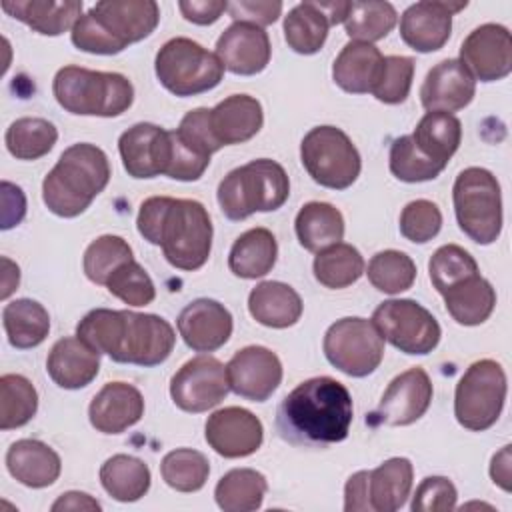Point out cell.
<instances>
[{
	"label": "cell",
	"instance_id": "6da1fadb",
	"mask_svg": "<svg viewBox=\"0 0 512 512\" xmlns=\"http://www.w3.org/2000/svg\"><path fill=\"white\" fill-rule=\"evenodd\" d=\"M352 412L348 388L330 376H316L300 382L282 398L276 410V430L294 446L324 448L346 440Z\"/></svg>",
	"mask_w": 512,
	"mask_h": 512
},
{
	"label": "cell",
	"instance_id": "7a4b0ae2",
	"mask_svg": "<svg viewBox=\"0 0 512 512\" xmlns=\"http://www.w3.org/2000/svg\"><path fill=\"white\" fill-rule=\"evenodd\" d=\"M76 336L114 362L144 368L162 364L176 342L174 328L164 318L110 308L90 310L78 322Z\"/></svg>",
	"mask_w": 512,
	"mask_h": 512
},
{
	"label": "cell",
	"instance_id": "3957f363",
	"mask_svg": "<svg viewBox=\"0 0 512 512\" xmlns=\"http://www.w3.org/2000/svg\"><path fill=\"white\" fill-rule=\"evenodd\" d=\"M136 228L144 240L160 246L168 264L178 270H198L212 250L208 210L186 198L152 196L140 204Z\"/></svg>",
	"mask_w": 512,
	"mask_h": 512
},
{
	"label": "cell",
	"instance_id": "277c9868",
	"mask_svg": "<svg viewBox=\"0 0 512 512\" xmlns=\"http://www.w3.org/2000/svg\"><path fill=\"white\" fill-rule=\"evenodd\" d=\"M158 22L160 8L154 0H104L78 18L70 38L82 52L112 56L148 38Z\"/></svg>",
	"mask_w": 512,
	"mask_h": 512
},
{
	"label": "cell",
	"instance_id": "5b68a950",
	"mask_svg": "<svg viewBox=\"0 0 512 512\" xmlns=\"http://www.w3.org/2000/svg\"><path fill=\"white\" fill-rule=\"evenodd\" d=\"M110 180L108 156L102 148L78 142L68 146L42 182L46 208L60 218L80 216Z\"/></svg>",
	"mask_w": 512,
	"mask_h": 512
},
{
	"label": "cell",
	"instance_id": "8992f818",
	"mask_svg": "<svg viewBox=\"0 0 512 512\" xmlns=\"http://www.w3.org/2000/svg\"><path fill=\"white\" fill-rule=\"evenodd\" d=\"M52 92L66 112L80 116H120L134 102V86L126 76L80 66L60 68Z\"/></svg>",
	"mask_w": 512,
	"mask_h": 512
},
{
	"label": "cell",
	"instance_id": "52a82bcc",
	"mask_svg": "<svg viewBox=\"0 0 512 512\" xmlns=\"http://www.w3.org/2000/svg\"><path fill=\"white\" fill-rule=\"evenodd\" d=\"M288 194L286 170L270 158H258L228 172L218 184L216 198L228 220H244L254 212L278 210Z\"/></svg>",
	"mask_w": 512,
	"mask_h": 512
},
{
	"label": "cell",
	"instance_id": "ba28073f",
	"mask_svg": "<svg viewBox=\"0 0 512 512\" xmlns=\"http://www.w3.org/2000/svg\"><path fill=\"white\" fill-rule=\"evenodd\" d=\"M460 230L476 244H492L502 230V194L496 176L478 166L462 170L452 188Z\"/></svg>",
	"mask_w": 512,
	"mask_h": 512
},
{
	"label": "cell",
	"instance_id": "9c48e42d",
	"mask_svg": "<svg viewBox=\"0 0 512 512\" xmlns=\"http://www.w3.org/2000/svg\"><path fill=\"white\" fill-rule=\"evenodd\" d=\"M156 78L174 96H196L216 88L224 76L220 58L190 38H172L156 54Z\"/></svg>",
	"mask_w": 512,
	"mask_h": 512
},
{
	"label": "cell",
	"instance_id": "30bf717a",
	"mask_svg": "<svg viewBox=\"0 0 512 512\" xmlns=\"http://www.w3.org/2000/svg\"><path fill=\"white\" fill-rule=\"evenodd\" d=\"M506 390V372L496 360L484 358L470 364L454 392V416L458 424L472 432L494 426L504 408Z\"/></svg>",
	"mask_w": 512,
	"mask_h": 512
},
{
	"label": "cell",
	"instance_id": "8fae6325",
	"mask_svg": "<svg viewBox=\"0 0 512 512\" xmlns=\"http://www.w3.org/2000/svg\"><path fill=\"white\" fill-rule=\"evenodd\" d=\"M300 160L316 184L332 190H346L362 170L360 152L336 126L312 128L302 138Z\"/></svg>",
	"mask_w": 512,
	"mask_h": 512
},
{
	"label": "cell",
	"instance_id": "7c38bea8",
	"mask_svg": "<svg viewBox=\"0 0 512 512\" xmlns=\"http://www.w3.org/2000/svg\"><path fill=\"white\" fill-rule=\"evenodd\" d=\"M322 348L334 368L354 378L372 374L384 358V338L372 320L358 316L336 320L326 330Z\"/></svg>",
	"mask_w": 512,
	"mask_h": 512
},
{
	"label": "cell",
	"instance_id": "4fadbf2b",
	"mask_svg": "<svg viewBox=\"0 0 512 512\" xmlns=\"http://www.w3.org/2000/svg\"><path fill=\"white\" fill-rule=\"evenodd\" d=\"M372 324L384 340L404 354H430L442 336L438 320L422 304L408 298L382 302L372 314Z\"/></svg>",
	"mask_w": 512,
	"mask_h": 512
},
{
	"label": "cell",
	"instance_id": "5bb4252c",
	"mask_svg": "<svg viewBox=\"0 0 512 512\" xmlns=\"http://www.w3.org/2000/svg\"><path fill=\"white\" fill-rule=\"evenodd\" d=\"M230 392L226 366L208 354H200L180 366L170 380L172 402L184 412H206L218 406Z\"/></svg>",
	"mask_w": 512,
	"mask_h": 512
},
{
	"label": "cell",
	"instance_id": "9a60e30c",
	"mask_svg": "<svg viewBox=\"0 0 512 512\" xmlns=\"http://www.w3.org/2000/svg\"><path fill=\"white\" fill-rule=\"evenodd\" d=\"M460 62L480 82H496L512 72V38L502 24L474 28L460 46Z\"/></svg>",
	"mask_w": 512,
	"mask_h": 512
},
{
	"label": "cell",
	"instance_id": "2e32d148",
	"mask_svg": "<svg viewBox=\"0 0 512 512\" xmlns=\"http://www.w3.org/2000/svg\"><path fill=\"white\" fill-rule=\"evenodd\" d=\"M432 382L426 370L410 368L398 374L384 390L378 408L372 412L376 424L408 426L420 420L432 402Z\"/></svg>",
	"mask_w": 512,
	"mask_h": 512
},
{
	"label": "cell",
	"instance_id": "e0dca14e",
	"mask_svg": "<svg viewBox=\"0 0 512 512\" xmlns=\"http://www.w3.org/2000/svg\"><path fill=\"white\" fill-rule=\"evenodd\" d=\"M230 390L246 400H268L282 382L280 358L264 346H246L226 364Z\"/></svg>",
	"mask_w": 512,
	"mask_h": 512
},
{
	"label": "cell",
	"instance_id": "ac0fdd59",
	"mask_svg": "<svg viewBox=\"0 0 512 512\" xmlns=\"http://www.w3.org/2000/svg\"><path fill=\"white\" fill-rule=\"evenodd\" d=\"M468 2L422 0L408 6L400 16V36L416 52L428 54L440 50L452 30V16L464 10Z\"/></svg>",
	"mask_w": 512,
	"mask_h": 512
},
{
	"label": "cell",
	"instance_id": "d6986e66",
	"mask_svg": "<svg viewBox=\"0 0 512 512\" xmlns=\"http://www.w3.org/2000/svg\"><path fill=\"white\" fill-rule=\"evenodd\" d=\"M204 438L216 454L224 458H244L262 446L264 428L250 410L228 406L208 416Z\"/></svg>",
	"mask_w": 512,
	"mask_h": 512
},
{
	"label": "cell",
	"instance_id": "ffe728a7",
	"mask_svg": "<svg viewBox=\"0 0 512 512\" xmlns=\"http://www.w3.org/2000/svg\"><path fill=\"white\" fill-rule=\"evenodd\" d=\"M118 150L124 170L132 178H154L164 174L170 164V130L140 122L122 132Z\"/></svg>",
	"mask_w": 512,
	"mask_h": 512
},
{
	"label": "cell",
	"instance_id": "44dd1931",
	"mask_svg": "<svg viewBox=\"0 0 512 512\" xmlns=\"http://www.w3.org/2000/svg\"><path fill=\"white\" fill-rule=\"evenodd\" d=\"M178 332L194 352H214L232 336V314L224 304L198 298L182 308L176 320Z\"/></svg>",
	"mask_w": 512,
	"mask_h": 512
},
{
	"label": "cell",
	"instance_id": "7402d4cb",
	"mask_svg": "<svg viewBox=\"0 0 512 512\" xmlns=\"http://www.w3.org/2000/svg\"><path fill=\"white\" fill-rule=\"evenodd\" d=\"M270 38L264 28L234 22L216 40V56L224 70L240 76H254L270 62Z\"/></svg>",
	"mask_w": 512,
	"mask_h": 512
},
{
	"label": "cell",
	"instance_id": "603a6c76",
	"mask_svg": "<svg viewBox=\"0 0 512 512\" xmlns=\"http://www.w3.org/2000/svg\"><path fill=\"white\" fill-rule=\"evenodd\" d=\"M476 94V80L456 58L438 62L420 86V102L428 112H456L466 108Z\"/></svg>",
	"mask_w": 512,
	"mask_h": 512
},
{
	"label": "cell",
	"instance_id": "cb8c5ba5",
	"mask_svg": "<svg viewBox=\"0 0 512 512\" xmlns=\"http://www.w3.org/2000/svg\"><path fill=\"white\" fill-rule=\"evenodd\" d=\"M144 416V398L126 382H108L88 406L90 424L102 434H120Z\"/></svg>",
	"mask_w": 512,
	"mask_h": 512
},
{
	"label": "cell",
	"instance_id": "d4e9b609",
	"mask_svg": "<svg viewBox=\"0 0 512 512\" xmlns=\"http://www.w3.org/2000/svg\"><path fill=\"white\" fill-rule=\"evenodd\" d=\"M264 124L262 104L248 94H232L210 108V128L220 146L254 138Z\"/></svg>",
	"mask_w": 512,
	"mask_h": 512
},
{
	"label": "cell",
	"instance_id": "484cf974",
	"mask_svg": "<svg viewBox=\"0 0 512 512\" xmlns=\"http://www.w3.org/2000/svg\"><path fill=\"white\" fill-rule=\"evenodd\" d=\"M48 376L64 390L88 386L100 370V354L78 336L60 338L46 360Z\"/></svg>",
	"mask_w": 512,
	"mask_h": 512
},
{
	"label": "cell",
	"instance_id": "4316f807",
	"mask_svg": "<svg viewBox=\"0 0 512 512\" xmlns=\"http://www.w3.org/2000/svg\"><path fill=\"white\" fill-rule=\"evenodd\" d=\"M6 468L12 478L28 488H46L60 476V456L34 438L16 440L6 452Z\"/></svg>",
	"mask_w": 512,
	"mask_h": 512
},
{
	"label": "cell",
	"instance_id": "83f0119b",
	"mask_svg": "<svg viewBox=\"0 0 512 512\" xmlns=\"http://www.w3.org/2000/svg\"><path fill=\"white\" fill-rule=\"evenodd\" d=\"M2 10L44 36H60L72 30L82 16L78 0H4Z\"/></svg>",
	"mask_w": 512,
	"mask_h": 512
},
{
	"label": "cell",
	"instance_id": "f1b7e54d",
	"mask_svg": "<svg viewBox=\"0 0 512 512\" xmlns=\"http://www.w3.org/2000/svg\"><path fill=\"white\" fill-rule=\"evenodd\" d=\"M302 300L298 292L276 280H266L256 284L248 294V310L252 318L268 328H288L294 326L302 316Z\"/></svg>",
	"mask_w": 512,
	"mask_h": 512
},
{
	"label": "cell",
	"instance_id": "f546056e",
	"mask_svg": "<svg viewBox=\"0 0 512 512\" xmlns=\"http://www.w3.org/2000/svg\"><path fill=\"white\" fill-rule=\"evenodd\" d=\"M382 52L368 42H348L332 64L334 82L350 94L372 92L382 66Z\"/></svg>",
	"mask_w": 512,
	"mask_h": 512
},
{
	"label": "cell",
	"instance_id": "4dcf8cb0",
	"mask_svg": "<svg viewBox=\"0 0 512 512\" xmlns=\"http://www.w3.org/2000/svg\"><path fill=\"white\" fill-rule=\"evenodd\" d=\"M448 314L462 326L486 322L496 306V290L478 274H472L442 292Z\"/></svg>",
	"mask_w": 512,
	"mask_h": 512
},
{
	"label": "cell",
	"instance_id": "1f68e13d",
	"mask_svg": "<svg viewBox=\"0 0 512 512\" xmlns=\"http://www.w3.org/2000/svg\"><path fill=\"white\" fill-rule=\"evenodd\" d=\"M278 256V244L268 228H250L240 234L228 254V268L234 276L254 280L266 276Z\"/></svg>",
	"mask_w": 512,
	"mask_h": 512
},
{
	"label": "cell",
	"instance_id": "d6a6232c",
	"mask_svg": "<svg viewBox=\"0 0 512 512\" xmlns=\"http://www.w3.org/2000/svg\"><path fill=\"white\" fill-rule=\"evenodd\" d=\"M414 468L408 458H388L368 470V500L376 512H394L404 506L412 490Z\"/></svg>",
	"mask_w": 512,
	"mask_h": 512
},
{
	"label": "cell",
	"instance_id": "836d02e7",
	"mask_svg": "<svg viewBox=\"0 0 512 512\" xmlns=\"http://www.w3.org/2000/svg\"><path fill=\"white\" fill-rule=\"evenodd\" d=\"M298 242L308 252H320L344 238V216L328 202H308L294 220Z\"/></svg>",
	"mask_w": 512,
	"mask_h": 512
},
{
	"label": "cell",
	"instance_id": "e575fe53",
	"mask_svg": "<svg viewBox=\"0 0 512 512\" xmlns=\"http://www.w3.org/2000/svg\"><path fill=\"white\" fill-rule=\"evenodd\" d=\"M410 138L426 158L446 166L460 146L462 124L454 114L426 112Z\"/></svg>",
	"mask_w": 512,
	"mask_h": 512
},
{
	"label": "cell",
	"instance_id": "d590c367",
	"mask_svg": "<svg viewBox=\"0 0 512 512\" xmlns=\"http://www.w3.org/2000/svg\"><path fill=\"white\" fill-rule=\"evenodd\" d=\"M2 324L8 342L14 348L26 350L42 344L50 332L48 310L30 298H18L4 306Z\"/></svg>",
	"mask_w": 512,
	"mask_h": 512
},
{
	"label": "cell",
	"instance_id": "8d00e7d4",
	"mask_svg": "<svg viewBox=\"0 0 512 512\" xmlns=\"http://www.w3.org/2000/svg\"><path fill=\"white\" fill-rule=\"evenodd\" d=\"M102 488L118 502H136L150 488V468L136 456L114 454L100 468Z\"/></svg>",
	"mask_w": 512,
	"mask_h": 512
},
{
	"label": "cell",
	"instance_id": "74e56055",
	"mask_svg": "<svg viewBox=\"0 0 512 512\" xmlns=\"http://www.w3.org/2000/svg\"><path fill=\"white\" fill-rule=\"evenodd\" d=\"M266 490L264 474L252 468H234L218 480L214 498L224 512H252L262 506Z\"/></svg>",
	"mask_w": 512,
	"mask_h": 512
},
{
	"label": "cell",
	"instance_id": "f35d334b",
	"mask_svg": "<svg viewBox=\"0 0 512 512\" xmlns=\"http://www.w3.org/2000/svg\"><path fill=\"white\" fill-rule=\"evenodd\" d=\"M330 22L316 2L296 4L284 18L286 44L298 54H316L328 38Z\"/></svg>",
	"mask_w": 512,
	"mask_h": 512
},
{
	"label": "cell",
	"instance_id": "ab89813d",
	"mask_svg": "<svg viewBox=\"0 0 512 512\" xmlns=\"http://www.w3.org/2000/svg\"><path fill=\"white\" fill-rule=\"evenodd\" d=\"M312 270L322 286L340 290L354 284L364 274V258L352 244L338 242L316 252Z\"/></svg>",
	"mask_w": 512,
	"mask_h": 512
},
{
	"label": "cell",
	"instance_id": "60d3db41",
	"mask_svg": "<svg viewBox=\"0 0 512 512\" xmlns=\"http://www.w3.org/2000/svg\"><path fill=\"white\" fill-rule=\"evenodd\" d=\"M58 140V130L44 118L24 116L14 120L4 136L8 152L18 160H38L46 156Z\"/></svg>",
	"mask_w": 512,
	"mask_h": 512
},
{
	"label": "cell",
	"instance_id": "b9f144b4",
	"mask_svg": "<svg viewBox=\"0 0 512 512\" xmlns=\"http://www.w3.org/2000/svg\"><path fill=\"white\" fill-rule=\"evenodd\" d=\"M398 14L390 2H350V10L346 14L344 30L356 42H376L390 34L396 26Z\"/></svg>",
	"mask_w": 512,
	"mask_h": 512
},
{
	"label": "cell",
	"instance_id": "7bdbcfd3",
	"mask_svg": "<svg viewBox=\"0 0 512 512\" xmlns=\"http://www.w3.org/2000/svg\"><path fill=\"white\" fill-rule=\"evenodd\" d=\"M38 410V394L22 374L0 378V428L12 430L28 424Z\"/></svg>",
	"mask_w": 512,
	"mask_h": 512
},
{
	"label": "cell",
	"instance_id": "ee69618b",
	"mask_svg": "<svg viewBox=\"0 0 512 512\" xmlns=\"http://www.w3.org/2000/svg\"><path fill=\"white\" fill-rule=\"evenodd\" d=\"M366 274L376 290L384 294H400L412 288L416 280V264L400 250H382L370 258Z\"/></svg>",
	"mask_w": 512,
	"mask_h": 512
},
{
	"label": "cell",
	"instance_id": "f6af8a7d",
	"mask_svg": "<svg viewBox=\"0 0 512 512\" xmlns=\"http://www.w3.org/2000/svg\"><path fill=\"white\" fill-rule=\"evenodd\" d=\"M160 474L178 492H198L210 474L208 458L192 448H176L162 458Z\"/></svg>",
	"mask_w": 512,
	"mask_h": 512
},
{
	"label": "cell",
	"instance_id": "bcb514c9",
	"mask_svg": "<svg viewBox=\"0 0 512 512\" xmlns=\"http://www.w3.org/2000/svg\"><path fill=\"white\" fill-rule=\"evenodd\" d=\"M132 248L128 242L120 236L104 234L90 242V246L84 252V274L90 282L106 286L108 278L116 268H120L124 262H130Z\"/></svg>",
	"mask_w": 512,
	"mask_h": 512
},
{
	"label": "cell",
	"instance_id": "7dc6e473",
	"mask_svg": "<svg viewBox=\"0 0 512 512\" xmlns=\"http://www.w3.org/2000/svg\"><path fill=\"white\" fill-rule=\"evenodd\" d=\"M428 272L432 286L442 294L450 286L458 284L460 280L472 274H478L480 270L468 250H464L458 244H444L432 254L428 262Z\"/></svg>",
	"mask_w": 512,
	"mask_h": 512
},
{
	"label": "cell",
	"instance_id": "c3c4849f",
	"mask_svg": "<svg viewBox=\"0 0 512 512\" xmlns=\"http://www.w3.org/2000/svg\"><path fill=\"white\" fill-rule=\"evenodd\" d=\"M390 172L402 182L434 180L446 166L426 158L412 142L410 134L400 136L390 146Z\"/></svg>",
	"mask_w": 512,
	"mask_h": 512
},
{
	"label": "cell",
	"instance_id": "681fc988",
	"mask_svg": "<svg viewBox=\"0 0 512 512\" xmlns=\"http://www.w3.org/2000/svg\"><path fill=\"white\" fill-rule=\"evenodd\" d=\"M414 60L408 56H384L372 96L384 104H402L412 88Z\"/></svg>",
	"mask_w": 512,
	"mask_h": 512
},
{
	"label": "cell",
	"instance_id": "f907efd6",
	"mask_svg": "<svg viewBox=\"0 0 512 512\" xmlns=\"http://www.w3.org/2000/svg\"><path fill=\"white\" fill-rule=\"evenodd\" d=\"M106 288L112 296L128 306H146L156 298L152 278L136 260L124 262L120 268H116L108 278Z\"/></svg>",
	"mask_w": 512,
	"mask_h": 512
},
{
	"label": "cell",
	"instance_id": "816d5d0a",
	"mask_svg": "<svg viewBox=\"0 0 512 512\" xmlns=\"http://www.w3.org/2000/svg\"><path fill=\"white\" fill-rule=\"evenodd\" d=\"M442 228V212L430 200H412L400 214V234L414 242L424 244L432 240Z\"/></svg>",
	"mask_w": 512,
	"mask_h": 512
},
{
	"label": "cell",
	"instance_id": "f5cc1de1",
	"mask_svg": "<svg viewBox=\"0 0 512 512\" xmlns=\"http://www.w3.org/2000/svg\"><path fill=\"white\" fill-rule=\"evenodd\" d=\"M456 486L446 476H428L424 478L414 496H412V512H448L456 508Z\"/></svg>",
	"mask_w": 512,
	"mask_h": 512
},
{
	"label": "cell",
	"instance_id": "db71d44e",
	"mask_svg": "<svg viewBox=\"0 0 512 512\" xmlns=\"http://www.w3.org/2000/svg\"><path fill=\"white\" fill-rule=\"evenodd\" d=\"M176 134L188 148L204 156H212L222 148L210 128V108H196L186 112L180 120V126L176 128Z\"/></svg>",
	"mask_w": 512,
	"mask_h": 512
},
{
	"label": "cell",
	"instance_id": "11a10c76",
	"mask_svg": "<svg viewBox=\"0 0 512 512\" xmlns=\"http://www.w3.org/2000/svg\"><path fill=\"white\" fill-rule=\"evenodd\" d=\"M226 12L234 22H246L254 26H268L282 14L280 0H234L228 2Z\"/></svg>",
	"mask_w": 512,
	"mask_h": 512
},
{
	"label": "cell",
	"instance_id": "9f6ffc18",
	"mask_svg": "<svg viewBox=\"0 0 512 512\" xmlns=\"http://www.w3.org/2000/svg\"><path fill=\"white\" fill-rule=\"evenodd\" d=\"M226 8H228V2H224V0H182V2H178V10L182 12V16L188 22L200 24V26L214 24L224 14Z\"/></svg>",
	"mask_w": 512,
	"mask_h": 512
},
{
	"label": "cell",
	"instance_id": "6f0895ef",
	"mask_svg": "<svg viewBox=\"0 0 512 512\" xmlns=\"http://www.w3.org/2000/svg\"><path fill=\"white\" fill-rule=\"evenodd\" d=\"M2 228L8 230L12 226H18L26 214V198L20 186H14L10 182H2Z\"/></svg>",
	"mask_w": 512,
	"mask_h": 512
},
{
	"label": "cell",
	"instance_id": "680465c9",
	"mask_svg": "<svg viewBox=\"0 0 512 512\" xmlns=\"http://www.w3.org/2000/svg\"><path fill=\"white\" fill-rule=\"evenodd\" d=\"M344 510H372L368 500V470H360L348 478L344 486Z\"/></svg>",
	"mask_w": 512,
	"mask_h": 512
},
{
	"label": "cell",
	"instance_id": "91938a15",
	"mask_svg": "<svg viewBox=\"0 0 512 512\" xmlns=\"http://www.w3.org/2000/svg\"><path fill=\"white\" fill-rule=\"evenodd\" d=\"M510 444H506L498 454L492 456V464H490V478L494 480V484H498L502 490L510 492Z\"/></svg>",
	"mask_w": 512,
	"mask_h": 512
},
{
	"label": "cell",
	"instance_id": "94428289",
	"mask_svg": "<svg viewBox=\"0 0 512 512\" xmlns=\"http://www.w3.org/2000/svg\"><path fill=\"white\" fill-rule=\"evenodd\" d=\"M100 502L86 492H66L54 504L52 510H100Z\"/></svg>",
	"mask_w": 512,
	"mask_h": 512
},
{
	"label": "cell",
	"instance_id": "6125c7cd",
	"mask_svg": "<svg viewBox=\"0 0 512 512\" xmlns=\"http://www.w3.org/2000/svg\"><path fill=\"white\" fill-rule=\"evenodd\" d=\"M2 266H4V274H2V300H6L16 288H18V282H20V270L18 266L10 260V258H2Z\"/></svg>",
	"mask_w": 512,
	"mask_h": 512
},
{
	"label": "cell",
	"instance_id": "be15d7a7",
	"mask_svg": "<svg viewBox=\"0 0 512 512\" xmlns=\"http://www.w3.org/2000/svg\"><path fill=\"white\" fill-rule=\"evenodd\" d=\"M316 4L326 14L330 26H336V24L344 22L346 14L350 10V2H336V0H332V2H316Z\"/></svg>",
	"mask_w": 512,
	"mask_h": 512
}]
</instances>
